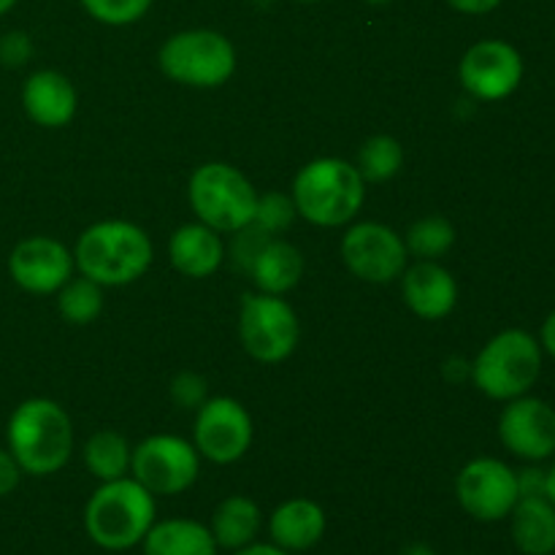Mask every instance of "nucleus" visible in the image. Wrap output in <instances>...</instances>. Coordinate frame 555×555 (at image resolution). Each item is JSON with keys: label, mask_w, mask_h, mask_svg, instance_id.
Segmentation results:
<instances>
[{"label": "nucleus", "mask_w": 555, "mask_h": 555, "mask_svg": "<svg viewBox=\"0 0 555 555\" xmlns=\"http://www.w3.org/2000/svg\"><path fill=\"white\" fill-rule=\"evenodd\" d=\"M188 198L195 217L217 233H236L255 217L258 193L238 168L228 163H204L193 171Z\"/></svg>", "instance_id": "obj_6"}, {"label": "nucleus", "mask_w": 555, "mask_h": 555, "mask_svg": "<svg viewBox=\"0 0 555 555\" xmlns=\"http://www.w3.org/2000/svg\"><path fill=\"white\" fill-rule=\"evenodd\" d=\"M366 3H372V5H385V3H390V0H366Z\"/></svg>", "instance_id": "obj_42"}, {"label": "nucleus", "mask_w": 555, "mask_h": 555, "mask_svg": "<svg viewBox=\"0 0 555 555\" xmlns=\"http://www.w3.org/2000/svg\"><path fill=\"white\" fill-rule=\"evenodd\" d=\"M509 537L518 553H555V507L547 496H524L509 513Z\"/></svg>", "instance_id": "obj_21"}, {"label": "nucleus", "mask_w": 555, "mask_h": 555, "mask_svg": "<svg viewBox=\"0 0 555 555\" xmlns=\"http://www.w3.org/2000/svg\"><path fill=\"white\" fill-rule=\"evenodd\" d=\"M168 258L182 276L206 280L225 260V244L215 228L204 225V222H188V225L177 228L168 242Z\"/></svg>", "instance_id": "obj_19"}, {"label": "nucleus", "mask_w": 555, "mask_h": 555, "mask_svg": "<svg viewBox=\"0 0 555 555\" xmlns=\"http://www.w3.org/2000/svg\"><path fill=\"white\" fill-rule=\"evenodd\" d=\"M155 249L144 228L128 220H103L87 228L74 249L81 276L101 287H122L150 271Z\"/></svg>", "instance_id": "obj_1"}, {"label": "nucleus", "mask_w": 555, "mask_h": 555, "mask_svg": "<svg viewBox=\"0 0 555 555\" xmlns=\"http://www.w3.org/2000/svg\"><path fill=\"white\" fill-rule=\"evenodd\" d=\"M33 54V41L27 33L14 30L0 41V60L5 65H25Z\"/></svg>", "instance_id": "obj_32"}, {"label": "nucleus", "mask_w": 555, "mask_h": 555, "mask_svg": "<svg viewBox=\"0 0 555 555\" xmlns=\"http://www.w3.org/2000/svg\"><path fill=\"white\" fill-rule=\"evenodd\" d=\"M74 253L52 236H30L9 255V274L22 291L49 296L74 276Z\"/></svg>", "instance_id": "obj_15"}, {"label": "nucleus", "mask_w": 555, "mask_h": 555, "mask_svg": "<svg viewBox=\"0 0 555 555\" xmlns=\"http://www.w3.org/2000/svg\"><path fill=\"white\" fill-rule=\"evenodd\" d=\"M155 0H81L87 14L108 27H125L139 22Z\"/></svg>", "instance_id": "obj_29"}, {"label": "nucleus", "mask_w": 555, "mask_h": 555, "mask_svg": "<svg viewBox=\"0 0 555 555\" xmlns=\"http://www.w3.org/2000/svg\"><path fill=\"white\" fill-rule=\"evenodd\" d=\"M5 439L22 475H54L68 464L74 453V426L68 412L52 399L22 401L11 412Z\"/></svg>", "instance_id": "obj_2"}, {"label": "nucleus", "mask_w": 555, "mask_h": 555, "mask_svg": "<svg viewBox=\"0 0 555 555\" xmlns=\"http://www.w3.org/2000/svg\"><path fill=\"white\" fill-rule=\"evenodd\" d=\"M253 417L236 399L217 396V399H206L198 406L193 444L198 455H204L211 464L228 466L242 461L253 444Z\"/></svg>", "instance_id": "obj_12"}, {"label": "nucleus", "mask_w": 555, "mask_h": 555, "mask_svg": "<svg viewBox=\"0 0 555 555\" xmlns=\"http://www.w3.org/2000/svg\"><path fill=\"white\" fill-rule=\"evenodd\" d=\"M298 3H318V0H298Z\"/></svg>", "instance_id": "obj_43"}, {"label": "nucleus", "mask_w": 555, "mask_h": 555, "mask_svg": "<svg viewBox=\"0 0 555 555\" xmlns=\"http://www.w3.org/2000/svg\"><path fill=\"white\" fill-rule=\"evenodd\" d=\"M406 253L417 260H439L455 244L453 222L444 217H423L406 231Z\"/></svg>", "instance_id": "obj_27"}, {"label": "nucleus", "mask_w": 555, "mask_h": 555, "mask_svg": "<svg viewBox=\"0 0 555 555\" xmlns=\"http://www.w3.org/2000/svg\"><path fill=\"white\" fill-rule=\"evenodd\" d=\"M404 166V146L393 135H372L358 152L356 168L361 171L363 182H388Z\"/></svg>", "instance_id": "obj_26"}, {"label": "nucleus", "mask_w": 555, "mask_h": 555, "mask_svg": "<svg viewBox=\"0 0 555 555\" xmlns=\"http://www.w3.org/2000/svg\"><path fill=\"white\" fill-rule=\"evenodd\" d=\"M291 195L304 220L320 228H339L363 209L366 182L352 163L318 157L296 173Z\"/></svg>", "instance_id": "obj_4"}, {"label": "nucleus", "mask_w": 555, "mask_h": 555, "mask_svg": "<svg viewBox=\"0 0 555 555\" xmlns=\"http://www.w3.org/2000/svg\"><path fill=\"white\" fill-rule=\"evenodd\" d=\"M22 106L41 128H65L76 117V87L60 70H36L22 87Z\"/></svg>", "instance_id": "obj_17"}, {"label": "nucleus", "mask_w": 555, "mask_h": 555, "mask_svg": "<svg viewBox=\"0 0 555 555\" xmlns=\"http://www.w3.org/2000/svg\"><path fill=\"white\" fill-rule=\"evenodd\" d=\"M22 480V469L9 450H0V499L16 491Z\"/></svg>", "instance_id": "obj_34"}, {"label": "nucleus", "mask_w": 555, "mask_h": 555, "mask_svg": "<svg viewBox=\"0 0 555 555\" xmlns=\"http://www.w3.org/2000/svg\"><path fill=\"white\" fill-rule=\"evenodd\" d=\"M406 244L383 222H358L341 238V260L352 276L372 285H388L406 269Z\"/></svg>", "instance_id": "obj_13"}, {"label": "nucleus", "mask_w": 555, "mask_h": 555, "mask_svg": "<svg viewBox=\"0 0 555 555\" xmlns=\"http://www.w3.org/2000/svg\"><path fill=\"white\" fill-rule=\"evenodd\" d=\"M325 509L312 499H287L269 515V537L285 553H307L325 537Z\"/></svg>", "instance_id": "obj_18"}, {"label": "nucleus", "mask_w": 555, "mask_h": 555, "mask_svg": "<svg viewBox=\"0 0 555 555\" xmlns=\"http://www.w3.org/2000/svg\"><path fill=\"white\" fill-rule=\"evenodd\" d=\"M14 5H16V0H0V16L9 14V11L14 9Z\"/></svg>", "instance_id": "obj_41"}, {"label": "nucleus", "mask_w": 555, "mask_h": 555, "mask_svg": "<svg viewBox=\"0 0 555 555\" xmlns=\"http://www.w3.org/2000/svg\"><path fill=\"white\" fill-rule=\"evenodd\" d=\"M233 555H293V553H285L282 547H276L274 542H253V545L242 547V551H236Z\"/></svg>", "instance_id": "obj_38"}, {"label": "nucleus", "mask_w": 555, "mask_h": 555, "mask_svg": "<svg viewBox=\"0 0 555 555\" xmlns=\"http://www.w3.org/2000/svg\"><path fill=\"white\" fill-rule=\"evenodd\" d=\"M130 472L152 496H179L198 480L201 455L188 439L155 434L133 448Z\"/></svg>", "instance_id": "obj_9"}, {"label": "nucleus", "mask_w": 555, "mask_h": 555, "mask_svg": "<svg viewBox=\"0 0 555 555\" xmlns=\"http://www.w3.org/2000/svg\"><path fill=\"white\" fill-rule=\"evenodd\" d=\"M524 57L518 49L502 38H482L472 43L459 65L461 87L475 101H504L524 81Z\"/></svg>", "instance_id": "obj_11"}, {"label": "nucleus", "mask_w": 555, "mask_h": 555, "mask_svg": "<svg viewBox=\"0 0 555 555\" xmlns=\"http://www.w3.org/2000/svg\"><path fill=\"white\" fill-rule=\"evenodd\" d=\"M540 347H542V352H547V356H551L555 361V309L551 314H547L545 323H542Z\"/></svg>", "instance_id": "obj_37"}, {"label": "nucleus", "mask_w": 555, "mask_h": 555, "mask_svg": "<svg viewBox=\"0 0 555 555\" xmlns=\"http://www.w3.org/2000/svg\"><path fill=\"white\" fill-rule=\"evenodd\" d=\"M298 318L291 304L271 293H247L238 312V339L249 358L274 366L287 361L298 345Z\"/></svg>", "instance_id": "obj_8"}, {"label": "nucleus", "mask_w": 555, "mask_h": 555, "mask_svg": "<svg viewBox=\"0 0 555 555\" xmlns=\"http://www.w3.org/2000/svg\"><path fill=\"white\" fill-rule=\"evenodd\" d=\"M518 477V493L524 496H545L547 486V472L542 466H526V469L515 472Z\"/></svg>", "instance_id": "obj_33"}, {"label": "nucleus", "mask_w": 555, "mask_h": 555, "mask_svg": "<svg viewBox=\"0 0 555 555\" xmlns=\"http://www.w3.org/2000/svg\"><path fill=\"white\" fill-rule=\"evenodd\" d=\"M296 204H293V195L285 193H269L258 195V206H255L253 225H258L260 231H266L269 236H280L296 220Z\"/></svg>", "instance_id": "obj_28"}, {"label": "nucleus", "mask_w": 555, "mask_h": 555, "mask_svg": "<svg viewBox=\"0 0 555 555\" xmlns=\"http://www.w3.org/2000/svg\"><path fill=\"white\" fill-rule=\"evenodd\" d=\"M547 486H545V496H547V502L553 504L555 507V455H553V464L547 466Z\"/></svg>", "instance_id": "obj_39"}, {"label": "nucleus", "mask_w": 555, "mask_h": 555, "mask_svg": "<svg viewBox=\"0 0 555 555\" xmlns=\"http://www.w3.org/2000/svg\"><path fill=\"white\" fill-rule=\"evenodd\" d=\"M144 555H217L215 537L209 526L193 518L155 520L141 542Z\"/></svg>", "instance_id": "obj_22"}, {"label": "nucleus", "mask_w": 555, "mask_h": 555, "mask_svg": "<svg viewBox=\"0 0 555 555\" xmlns=\"http://www.w3.org/2000/svg\"><path fill=\"white\" fill-rule=\"evenodd\" d=\"M155 520V496L133 477L101 482L85 507L87 537L108 553H125L130 547H139Z\"/></svg>", "instance_id": "obj_3"}, {"label": "nucleus", "mask_w": 555, "mask_h": 555, "mask_svg": "<svg viewBox=\"0 0 555 555\" xmlns=\"http://www.w3.org/2000/svg\"><path fill=\"white\" fill-rule=\"evenodd\" d=\"M157 65L171 81L184 87L211 90L222 87L236 70V49L231 38L217 30L173 33L157 52Z\"/></svg>", "instance_id": "obj_7"}, {"label": "nucleus", "mask_w": 555, "mask_h": 555, "mask_svg": "<svg viewBox=\"0 0 555 555\" xmlns=\"http://www.w3.org/2000/svg\"><path fill=\"white\" fill-rule=\"evenodd\" d=\"M401 296L421 320H444L459 304V282L437 260H417L401 274Z\"/></svg>", "instance_id": "obj_16"}, {"label": "nucleus", "mask_w": 555, "mask_h": 555, "mask_svg": "<svg viewBox=\"0 0 555 555\" xmlns=\"http://www.w3.org/2000/svg\"><path fill=\"white\" fill-rule=\"evenodd\" d=\"M171 399L182 410H198L206 401V379L195 372H182L171 383Z\"/></svg>", "instance_id": "obj_31"}, {"label": "nucleus", "mask_w": 555, "mask_h": 555, "mask_svg": "<svg viewBox=\"0 0 555 555\" xmlns=\"http://www.w3.org/2000/svg\"><path fill=\"white\" fill-rule=\"evenodd\" d=\"M401 555H437V553H434L428 545H423V542H417V545L404 547V551H401Z\"/></svg>", "instance_id": "obj_40"}, {"label": "nucleus", "mask_w": 555, "mask_h": 555, "mask_svg": "<svg viewBox=\"0 0 555 555\" xmlns=\"http://www.w3.org/2000/svg\"><path fill=\"white\" fill-rule=\"evenodd\" d=\"M130 453H133V448H130V442L122 434L103 428V431H95L87 439L85 464L95 480H119V477H128Z\"/></svg>", "instance_id": "obj_24"}, {"label": "nucleus", "mask_w": 555, "mask_h": 555, "mask_svg": "<svg viewBox=\"0 0 555 555\" xmlns=\"http://www.w3.org/2000/svg\"><path fill=\"white\" fill-rule=\"evenodd\" d=\"M499 439L526 464L551 461L555 455V406L529 393L507 401L499 415Z\"/></svg>", "instance_id": "obj_14"}, {"label": "nucleus", "mask_w": 555, "mask_h": 555, "mask_svg": "<svg viewBox=\"0 0 555 555\" xmlns=\"http://www.w3.org/2000/svg\"><path fill=\"white\" fill-rule=\"evenodd\" d=\"M260 529H263V513L255 504V499L242 496V493L222 499L209 524L217 547L228 553H236L258 542Z\"/></svg>", "instance_id": "obj_23"}, {"label": "nucleus", "mask_w": 555, "mask_h": 555, "mask_svg": "<svg viewBox=\"0 0 555 555\" xmlns=\"http://www.w3.org/2000/svg\"><path fill=\"white\" fill-rule=\"evenodd\" d=\"M247 276L255 282V287H258L260 293L285 296V293H291L304 276L301 249L293 247L285 238L271 236L269 242L260 247V253L255 255Z\"/></svg>", "instance_id": "obj_20"}, {"label": "nucleus", "mask_w": 555, "mask_h": 555, "mask_svg": "<svg viewBox=\"0 0 555 555\" xmlns=\"http://www.w3.org/2000/svg\"><path fill=\"white\" fill-rule=\"evenodd\" d=\"M450 9L461 11V14L469 16H480V14H491L493 9L502 5V0H448Z\"/></svg>", "instance_id": "obj_36"}, {"label": "nucleus", "mask_w": 555, "mask_h": 555, "mask_svg": "<svg viewBox=\"0 0 555 555\" xmlns=\"http://www.w3.org/2000/svg\"><path fill=\"white\" fill-rule=\"evenodd\" d=\"M442 377L448 379L450 385H464L466 379H472V361L466 358L453 356L442 363Z\"/></svg>", "instance_id": "obj_35"}, {"label": "nucleus", "mask_w": 555, "mask_h": 555, "mask_svg": "<svg viewBox=\"0 0 555 555\" xmlns=\"http://www.w3.org/2000/svg\"><path fill=\"white\" fill-rule=\"evenodd\" d=\"M269 238H271L269 233L260 231V228L253 225V222H249L247 228H242V231L233 233L231 255H233V260H236V266L244 271V274H247L249 266H253V260H255V255L260 253V247H263Z\"/></svg>", "instance_id": "obj_30"}, {"label": "nucleus", "mask_w": 555, "mask_h": 555, "mask_svg": "<svg viewBox=\"0 0 555 555\" xmlns=\"http://www.w3.org/2000/svg\"><path fill=\"white\" fill-rule=\"evenodd\" d=\"M540 339L524 328H507L486 341L472 361V383L493 401H513L531 393L542 374Z\"/></svg>", "instance_id": "obj_5"}, {"label": "nucleus", "mask_w": 555, "mask_h": 555, "mask_svg": "<svg viewBox=\"0 0 555 555\" xmlns=\"http://www.w3.org/2000/svg\"><path fill=\"white\" fill-rule=\"evenodd\" d=\"M57 309L70 325L95 323L103 312V287L87 276L68 280L57 291Z\"/></svg>", "instance_id": "obj_25"}, {"label": "nucleus", "mask_w": 555, "mask_h": 555, "mask_svg": "<svg viewBox=\"0 0 555 555\" xmlns=\"http://www.w3.org/2000/svg\"><path fill=\"white\" fill-rule=\"evenodd\" d=\"M455 499L469 518L480 524L507 520L518 504V477L499 459H475L455 477Z\"/></svg>", "instance_id": "obj_10"}]
</instances>
